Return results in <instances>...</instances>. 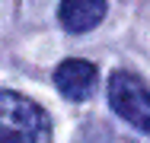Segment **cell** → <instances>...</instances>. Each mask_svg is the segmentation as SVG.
I'll return each instance as SVG.
<instances>
[{"instance_id":"1","label":"cell","mask_w":150,"mask_h":143,"mask_svg":"<svg viewBox=\"0 0 150 143\" xmlns=\"http://www.w3.org/2000/svg\"><path fill=\"white\" fill-rule=\"evenodd\" d=\"M0 143H51V121L32 99L0 89Z\"/></svg>"},{"instance_id":"2","label":"cell","mask_w":150,"mask_h":143,"mask_svg":"<svg viewBox=\"0 0 150 143\" xmlns=\"http://www.w3.org/2000/svg\"><path fill=\"white\" fill-rule=\"evenodd\" d=\"M109 105L131 127L150 134V89L144 86L141 76L128 70H115L109 76Z\"/></svg>"},{"instance_id":"3","label":"cell","mask_w":150,"mask_h":143,"mask_svg":"<svg viewBox=\"0 0 150 143\" xmlns=\"http://www.w3.org/2000/svg\"><path fill=\"white\" fill-rule=\"evenodd\" d=\"M54 86H58V92L64 99L83 102V99H90L93 89H96V67H93L90 60L70 57V60L58 64V70H54Z\"/></svg>"},{"instance_id":"4","label":"cell","mask_w":150,"mask_h":143,"mask_svg":"<svg viewBox=\"0 0 150 143\" xmlns=\"http://www.w3.org/2000/svg\"><path fill=\"white\" fill-rule=\"evenodd\" d=\"M105 10H109L105 0H61L58 16L67 32L80 35V32H90V29L99 26L105 19Z\"/></svg>"}]
</instances>
